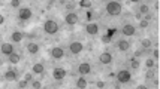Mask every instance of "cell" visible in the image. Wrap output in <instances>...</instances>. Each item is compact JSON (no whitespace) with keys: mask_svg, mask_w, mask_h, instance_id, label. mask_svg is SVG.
<instances>
[{"mask_svg":"<svg viewBox=\"0 0 160 89\" xmlns=\"http://www.w3.org/2000/svg\"><path fill=\"white\" fill-rule=\"evenodd\" d=\"M106 12L109 15H112V16H117V15L121 14V11H123V5L120 3V2H108L106 3Z\"/></svg>","mask_w":160,"mask_h":89,"instance_id":"6da1fadb","label":"cell"},{"mask_svg":"<svg viewBox=\"0 0 160 89\" xmlns=\"http://www.w3.org/2000/svg\"><path fill=\"white\" fill-rule=\"evenodd\" d=\"M58 30H60V27H58L57 21H54V20H47L45 22H43V31H45L47 34L54 36V34H57V33H58Z\"/></svg>","mask_w":160,"mask_h":89,"instance_id":"7a4b0ae2","label":"cell"},{"mask_svg":"<svg viewBox=\"0 0 160 89\" xmlns=\"http://www.w3.org/2000/svg\"><path fill=\"white\" fill-rule=\"evenodd\" d=\"M117 80L118 83H129L132 80V73L129 70H120L117 73Z\"/></svg>","mask_w":160,"mask_h":89,"instance_id":"3957f363","label":"cell"},{"mask_svg":"<svg viewBox=\"0 0 160 89\" xmlns=\"http://www.w3.org/2000/svg\"><path fill=\"white\" fill-rule=\"evenodd\" d=\"M0 52H2L3 55H6V56L12 55V54L15 52L14 43H9V42H5V43H2V45H0Z\"/></svg>","mask_w":160,"mask_h":89,"instance_id":"277c9868","label":"cell"},{"mask_svg":"<svg viewBox=\"0 0 160 89\" xmlns=\"http://www.w3.org/2000/svg\"><path fill=\"white\" fill-rule=\"evenodd\" d=\"M69 51H70V54L79 55V54H81V52L84 51V45L81 43V42H70Z\"/></svg>","mask_w":160,"mask_h":89,"instance_id":"5b68a950","label":"cell"},{"mask_svg":"<svg viewBox=\"0 0 160 89\" xmlns=\"http://www.w3.org/2000/svg\"><path fill=\"white\" fill-rule=\"evenodd\" d=\"M33 16V12H32V9L30 7H21L20 11H18V18L21 21H27L30 20Z\"/></svg>","mask_w":160,"mask_h":89,"instance_id":"8992f818","label":"cell"},{"mask_svg":"<svg viewBox=\"0 0 160 89\" xmlns=\"http://www.w3.org/2000/svg\"><path fill=\"white\" fill-rule=\"evenodd\" d=\"M78 21H79V16L75 12H68L66 16H64V22L68 25H75V24H78Z\"/></svg>","mask_w":160,"mask_h":89,"instance_id":"52a82bcc","label":"cell"},{"mask_svg":"<svg viewBox=\"0 0 160 89\" xmlns=\"http://www.w3.org/2000/svg\"><path fill=\"white\" fill-rule=\"evenodd\" d=\"M99 62L103 64V65H109V64L112 62V54L111 52H108V51L102 52V54L99 55Z\"/></svg>","mask_w":160,"mask_h":89,"instance_id":"ba28073f","label":"cell"},{"mask_svg":"<svg viewBox=\"0 0 160 89\" xmlns=\"http://www.w3.org/2000/svg\"><path fill=\"white\" fill-rule=\"evenodd\" d=\"M121 33L124 36H127V37H132V36H135V33H136V27L132 25V24H124L123 28H121Z\"/></svg>","mask_w":160,"mask_h":89,"instance_id":"9c48e42d","label":"cell"},{"mask_svg":"<svg viewBox=\"0 0 160 89\" xmlns=\"http://www.w3.org/2000/svg\"><path fill=\"white\" fill-rule=\"evenodd\" d=\"M49 54H51V58H54V60H62L64 56V49L60 48V46H54Z\"/></svg>","mask_w":160,"mask_h":89,"instance_id":"30bf717a","label":"cell"},{"mask_svg":"<svg viewBox=\"0 0 160 89\" xmlns=\"http://www.w3.org/2000/svg\"><path fill=\"white\" fill-rule=\"evenodd\" d=\"M66 70L64 69H60V67H57V69L52 70V77H54V80H57V82H60V80H63L64 77H66Z\"/></svg>","mask_w":160,"mask_h":89,"instance_id":"8fae6325","label":"cell"},{"mask_svg":"<svg viewBox=\"0 0 160 89\" xmlns=\"http://www.w3.org/2000/svg\"><path fill=\"white\" fill-rule=\"evenodd\" d=\"M85 31H87V34H90V36L99 34V24H96V22H88V24L85 25Z\"/></svg>","mask_w":160,"mask_h":89,"instance_id":"7c38bea8","label":"cell"},{"mask_svg":"<svg viewBox=\"0 0 160 89\" xmlns=\"http://www.w3.org/2000/svg\"><path fill=\"white\" fill-rule=\"evenodd\" d=\"M78 73L81 76H85V74H90L91 73V65L88 62H81L78 65Z\"/></svg>","mask_w":160,"mask_h":89,"instance_id":"4fadbf2b","label":"cell"},{"mask_svg":"<svg viewBox=\"0 0 160 89\" xmlns=\"http://www.w3.org/2000/svg\"><path fill=\"white\" fill-rule=\"evenodd\" d=\"M3 77H5V80H6V82H15V80L18 79V74H17V71H15V70H8V71H5Z\"/></svg>","mask_w":160,"mask_h":89,"instance_id":"5bb4252c","label":"cell"},{"mask_svg":"<svg viewBox=\"0 0 160 89\" xmlns=\"http://www.w3.org/2000/svg\"><path fill=\"white\" fill-rule=\"evenodd\" d=\"M39 49H41V46H39L36 42H30V43H27V52L30 55H36L38 52H39Z\"/></svg>","mask_w":160,"mask_h":89,"instance_id":"9a60e30c","label":"cell"},{"mask_svg":"<svg viewBox=\"0 0 160 89\" xmlns=\"http://www.w3.org/2000/svg\"><path fill=\"white\" fill-rule=\"evenodd\" d=\"M117 48H118L120 51L126 52V51H129V49H130V42H127L126 39H120V40L117 42Z\"/></svg>","mask_w":160,"mask_h":89,"instance_id":"2e32d148","label":"cell"},{"mask_svg":"<svg viewBox=\"0 0 160 89\" xmlns=\"http://www.w3.org/2000/svg\"><path fill=\"white\" fill-rule=\"evenodd\" d=\"M22 39H24V34L21 31H14L11 34V42L12 43H20V42H22Z\"/></svg>","mask_w":160,"mask_h":89,"instance_id":"e0dca14e","label":"cell"},{"mask_svg":"<svg viewBox=\"0 0 160 89\" xmlns=\"http://www.w3.org/2000/svg\"><path fill=\"white\" fill-rule=\"evenodd\" d=\"M43 71H45V67L41 62H36L35 65L32 67V73H35V74H43Z\"/></svg>","mask_w":160,"mask_h":89,"instance_id":"ac0fdd59","label":"cell"},{"mask_svg":"<svg viewBox=\"0 0 160 89\" xmlns=\"http://www.w3.org/2000/svg\"><path fill=\"white\" fill-rule=\"evenodd\" d=\"M75 85H77L78 89H85L88 83H87V79H85L84 76H81V77H78L77 79V83H75Z\"/></svg>","mask_w":160,"mask_h":89,"instance_id":"d6986e66","label":"cell"},{"mask_svg":"<svg viewBox=\"0 0 160 89\" xmlns=\"http://www.w3.org/2000/svg\"><path fill=\"white\" fill-rule=\"evenodd\" d=\"M8 60H9V62L12 64V65H15V64H18V62L21 61V56H20V54H12V55H9L8 56Z\"/></svg>","mask_w":160,"mask_h":89,"instance_id":"ffe728a7","label":"cell"},{"mask_svg":"<svg viewBox=\"0 0 160 89\" xmlns=\"http://www.w3.org/2000/svg\"><path fill=\"white\" fill-rule=\"evenodd\" d=\"M139 12L141 14H148V12H150V6H148V5H147V3H141L139 5Z\"/></svg>","mask_w":160,"mask_h":89,"instance_id":"44dd1931","label":"cell"},{"mask_svg":"<svg viewBox=\"0 0 160 89\" xmlns=\"http://www.w3.org/2000/svg\"><path fill=\"white\" fill-rule=\"evenodd\" d=\"M141 46L144 49H150L151 48V40H150V39H144V40L141 42Z\"/></svg>","mask_w":160,"mask_h":89,"instance_id":"7402d4cb","label":"cell"},{"mask_svg":"<svg viewBox=\"0 0 160 89\" xmlns=\"http://www.w3.org/2000/svg\"><path fill=\"white\" fill-rule=\"evenodd\" d=\"M145 65H147V69H150V70H153L154 67H156V62H154L153 58H148L145 61Z\"/></svg>","mask_w":160,"mask_h":89,"instance_id":"603a6c76","label":"cell"},{"mask_svg":"<svg viewBox=\"0 0 160 89\" xmlns=\"http://www.w3.org/2000/svg\"><path fill=\"white\" fill-rule=\"evenodd\" d=\"M130 65H132V69H138V67H139V61H138V60H136V58H133V60H130Z\"/></svg>","mask_w":160,"mask_h":89,"instance_id":"cb8c5ba5","label":"cell"},{"mask_svg":"<svg viewBox=\"0 0 160 89\" xmlns=\"http://www.w3.org/2000/svg\"><path fill=\"white\" fill-rule=\"evenodd\" d=\"M79 6L81 7H90L91 2H88V0H81V2H79Z\"/></svg>","mask_w":160,"mask_h":89,"instance_id":"d4e9b609","label":"cell"},{"mask_svg":"<svg viewBox=\"0 0 160 89\" xmlns=\"http://www.w3.org/2000/svg\"><path fill=\"white\" fill-rule=\"evenodd\" d=\"M32 88H33V89H41L42 88V83L39 82V80H33V82H32Z\"/></svg>","mask_w":160,"mask_h":89,"instance_id":"484cf974","label":"cell"},{"mask_svg":"<svg viewBox=\"0 0 160 89\" xmlns=\"http://www.w3.org/2000/svg\"><path fill=\"white\" fill-rule=\"evenodd\" d=\"M27 85H28L27 80H21V82H18V89H26Z\"/></svg>","mask_w":160,"mask_h":89,"instance_id":"4316f807","label":"cell"},{"mask_svg":"<svg viewBox=\"0 0 160 89\" xmlns=\"http://www.w3.org/2000/svg\"><path fill=\"white\" fill-rule=\"evenodd\" d=\"M145 77L147 79H154V77H156V71H154V70H150V71L147 73Z\"/></svg>","mask_w":160,"mask_h":89,"instance_id":"83f0119b","label":"cell"},{"mask_svg":"<svg viewBox=\"0 0 160 89\" xmlns=\"http://www.w3.org/2000/svg\"><path fill=\"white\" fill-rule=\"evenodd\" d=\"M11 6H12V7L21 6V2H20V0H12V2H11Z\"/></svg>","mask_w":160,"mask_h":89,"instance_id":"f1b7e54d","label":"cell"},{"mask_svg":"<svg viewBox=\"0 0 160 89\" xmlns=\"http://www.w3.org/2000/svg\"><path fill=\"white\" fill-rule=\"evenodd\" d=\"M139 27H141V28H147V27H148V21H145V20H141V22H139Z\"/></svg>","mask_w":160,"mask_h":89,"instance_id":"f546056e","label":"cell"},{"mask_svg":"<svg viewBox=\"0 0 160 89\" xmlns=\"http://www.w3.org/2000/svg\"><path fill=\"white\" fill-rule=\"evenodd\" d=\"M73 7H75V6H73V3H68V5H66V9H68L69 12H70V11H73Z\"/></svg>","mask_w":160,"mask_h":89,"instance_id":"4dcf8cb0","label":"cell"},{"mask_svg":"<svg viewBox=\"0 0 160 89\" xmlns=\"http://www.w3.org/2000/svg\"><path fill=\"white\" fill-rule=\"evenodd\" d=\"M153 56H154V58H156V60L159 58V49H157V48H156V49H154V51H153Z\"/></svg>","mask_w":160,"mask_h":89,"instance_id":"1f68e13d","label":"cell"},{"mask_svg":"<svg viewBox=\"0 0 160 89\" xmlns=\"http://www.w3.org/2000/svg\"><path fill=\"white\" fill-rule=\"evenodd\" d=\"M32 79H33V76L28 73V74H26V79H24V80H27V82H32Z\"/></svg>","mask_w":160,"mask_h":89,"instance_id":"d6a6232c","label":"cell"},{"mask_svg":"<svg viewBox=\"0 0 160 89\" xmlns=\"http://www.w3.org/2000/svg\"><path fill=\"white\" fill-rule=\"evenodd\" d=\"M96 86H98L99 89H102V88H105V83L103 82H98L96 83Z\"/></svg>","mask_w":160,"mask_h":89,"instance_id":"836d02e7","label":"cell"},{"mask_svg":"<svg viewBox=\"0 0 160 89\" xmlns=\"http://www.w3.org/2000/svg\"><path fill=\"white\" fill-rule=\"evenodd\" d=\"M136 89H148V86H145V85H138Z\"/></svg>","mask_w":160,"mask_h":89,"instance_id":"e575fe53","label":"cell"},{"mask_svg":"<svg viewBox=\"0 0 160 89\" xmlns=\"http://www.w3.org/2000/svg\"><path fill=\"white\" fill-rule=\"evenodd\" d=\"M108 40H109L108 36H103V37H102V42H103V43H108Z\"/></svg>","mask_w":160,"mask_h":89,"instance_id":"d590c367","label":"cell"},{"mask_svg":"<svg viewBox=\"0 0 160 89\" xmlns=\"http://www.w3.org/2000/svg\"><path fill=\"white\" fill-rule=\"evenodd\" d=\"M3 22H5V16H3V15L0 14V25H2Z\"/></svg>","mask_w":160,"mask_h":89,"instance_id":"8d00e7d4","label":"cell"},{"mask_svg":"<svg viewBox=\"0 0 160 89\" xmlns=\"http://www.w3.org/2000/svg\"><path fill=\"white\" fill-rule=\"evenodd\" d=\"M135 55H136V56H141V55H142V51H136V52H135Z\"/></svg>","mask_w":160,"mask_h":89,"instance_id":"74e56055","label":"cell"}]
</instances>
